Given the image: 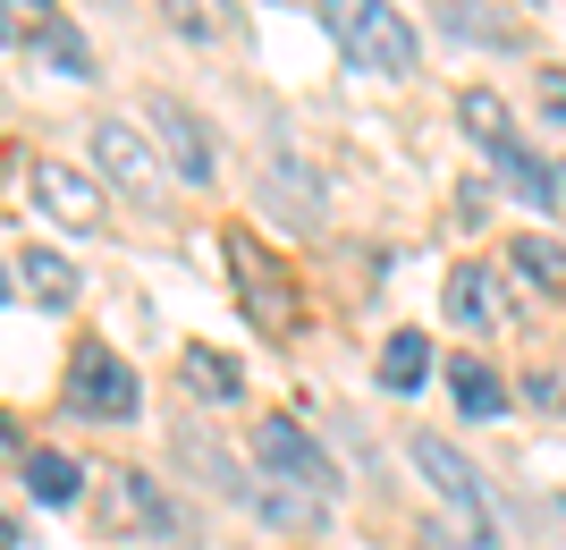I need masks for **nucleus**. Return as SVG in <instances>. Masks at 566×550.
Returning <instances> with one entry per match:
<instances>
[{"instance_id":"obj_1","label":"nucleus","mask_w":566,"mask_h":550,"mask_svg":"<svg viewBox=\"0 0 566 550\" xmlns=\"http://www.w3.org/2000/svg\"><path fill=\"white\" fill-rule=\"evenodd\" d=\"M322 25H331V43L347 51V69L364 76H415V25L389 9V0H322Z\"/></svg>"},{"instance_id":"obj_2","label":"nucleus","mask_w":566,"mask_h":550,"mask_svg":"<svg viewBox=\"0 0 566 550\" xmlns=\"http://www.w3.org/2000/svg\"><path fill=\"white\" fill-rule=\"evenodd\" d=\"M406 457L423 466V482L440 491V508H449V526H457L449 550H482V542H491V491H482V475H473L465 457H457L440 432H415V440H406Z\"/></svg>"},{"instance_id":"obj_3","label":"nucleus","mask_w":566,"mask_h":550,"mask_svg":"<svg viewBox=\"0 0 566 550\" xmlns=\"http://www.w3.org/2000/svg\"><path fill=\"white\" fill-rule=\"evenodd\" d=\"M254 457H262V475H271V482H287V491H305V500L331 508L338 466L313 449V432H305V424H287V415H262V424H254Z\"/></svg>"},{"instance_id":"obj_4","label":"nucleus","mask_w":566,"mask_h":550,"mask_svg":"<svg viewBox=\"0 0 566 550\" xmlns=\"http://www.w3.org/2000/svg\"><path fill=\"white\" fill-rule=\"evenodd\" d=\"M94 162H102V178H111L118 195H136V204H161V195H169L161 144H144L127 120H102V127H94Z\"/></svg>"},{"instance_id":"obj_5","label":"nucleus","mask_w":566,"mask_h":550,"mask_svg":"<svg viewBox=\"0 0 566 550\" xmlns=\"http://www.w3.org/2000/svg\"><path fill=\"white\" fill-rule=\"evenodd\" d=\"M69 398H76L85 415H102V424H127V415L144 407L136 373H127V364H118L111 347H102V339H85V347L69 356Z\"/></svg>"},{"instance_id":"obj_6","label":"nucleus","mask_w":566,"mask_h":550,"mask_svg":"<svg viewBox=\"0 0 566 550\" xmlns=\"http://www.w3.org/2000/svg\"><path fill=\"white\" fill-rule=\"evenodd\" d=\"M144 120H153V136H161V162L178 169V178H195V187H212V178H220L212 127L195 120L187 102H169V94H153V102H144Z\"/></svg>"},{"instance_id":"obj_7","label":"nucleus","mask_w":566,"mask_h":550,"mask_svg":"<svg viewBox=\"0 0 566 550\" xmlns=\"http://www.w3.org/2000/svg\"><path fill=\"white\" fill-rule=\"evenodd\" d=\"M94 482H102V491H94L102 533H169V500L136 475V466H102Z\"/></svg>"},{"instance_id":"obj_8","label":"nucleus","mask_w":566,"mask_h":550,"mask_svg":"<svg viewBox=\"0 0 566 550\" xmlns=\"http://www.w3.org/2000/svg\"><path fill=\"white\" fill-rule=\"evenodd\" d=\"M25 195H34V212H51L60 229H102V187L69 162H34L25 169Z\"/></svg>"},{"instance_id":"obj_9","label":"nucleus","mask_w":566,"mask_h":550,"mask_svg":"<svg viewBox=\"0 0 566 550\" xmlns=\"http://www.w3.org/2000/svg\"><path fill=\"white\" fill-rule=\"evenodd\" d=\"M229 271H237V288H245V305H254L262 331H296V297H287V271L271 263L254 238H229Z\"/></svg>"},{"instance_id":"obj_10","label":"nucleus","mask_w":566,"mask_h":550,"mask_svg":"<svg viewBox=\"0 0 566 550\" xmlns=\"http://www.w3.org/2000/svg\"><path fill=\"white\" fill-rule=\"evenodd\" d=\"M449 382H457V407L473 415V424H491V415H507V382H499L482 356H457L449 364Z\"/></svg>"},{"instance_id":"obj_11","label":"nucleus","mask_w":566,"mask_h":550,"mask_svg":"<svg viewBox=\"0 0 566 550\" xmlns=\"http://www.w3.org/2000/svg\"><path fill=\"white\" fill-rule=\"evenodd\" d=\"M457 120H465V136L482 144V153L516 144V120H507V102H499L491 85H465V94H457Z\"/></svg>"},{"instance_id":"obj_12","label":"nucleus","mask_w":566,"mask_h":550,"mask_svg":"<svg viewBox=\"0 0 566 550\" xmlns=\"http://www.w3.org/2000/svg\"><path fill=\"white\" fill-rule=\"evenodd\" d=\"M25 482H34V500H43V508H69L76 491H85L76 457H60V449H34V457H25Z\"/></svg>"},{"instance_id":"obj_13","label":"nucleus","mask_w":566,"mask_h":550,"mask_svg":"<svg viewBox=\"0 0 566 550\" xmlns=\"http://www.w3.org/2000/svg\"><path fill=\"white\" fill-rule=\"evenodd\" d=\"M507 263H516L533 288H566V246H558V238H542V229H524V238L507 246Z\"/></svg>"},{"instance_id":"obj_14","label":"nucleus","mask_w":566,"mask_h":550,"mask_svg":"<svg viewBox=\"0 0 566 550\" xmlns=\"http://www.w3.org/2000/svg\"><path fill=\"white\" fill-rule=\"evenodd\" d=\"M423 373H431V339L423 331H398L380 347V382L389 390H423Z\"/></svg>"},{"instance_id":"obj_15","label":"nucleus","mask_w":566,"mask_h":550,"mask_svg":"<svg viewBox=\"0 0 566 550\" xmlns=\"http://www.w3.org/2000/svg\"><path fill=\"white\" fill-rule=\"evenodd\" d=\"M34 51H43V60H51L60 76H94V51H85V34L69 25V9H60V18H51L43 34H34Z\"/></svg>"},{"instance_id":"obj_16","label":"nucleus","mask_w":566,"mask_h":550,"mask_svg":"<svg viewBox=\"0 0 566 550\" xmlns=\"http://www.w3.org/2000/svg\"><path fill=\"white\" fill-rule=\"evenodd\" d=\"M18 280L34 288V305H51V313H60V305H76V271L60 263V255H43V246L25 255V271H18Z\"/></svg>"},{"instance_id":"obj_17","label":"nucleus","mask_w":566,"mask_h":550,"mask_svg":"<svg viewBox=\"0 0 566 550\" xmlns=\"http://www.w3.org/2000/svg\"><path fill=\"white\" fill-rule=\"evenodd\" d=\"M449 313H457V322H465V331H491V322H499L491 271H457V280H449Z\"/></svg>"},{"instance_id":"obj_18","label":"nucleus","mask_w":566,"mask_h":550,"mask_svg":"<svg viewBox=\"0 0 566 550\" xmlns=\"http://www.w3.org/2000/svg\"><path fill=\"white\" fill-rule=\"evenodd\" d=\"M60 18L51 0H0V43H18V51H34V34Z\"/></svg>"},{"instance_id":"obj_19","label":"nucleus","mask_w":566,"mask_h":550,"mask_svg":"<svg viewBox=\"0 0 566 550\" xmlns=\"http://www.w3.org/2000/svg\"><path fill=\"white\" fill-rule=\"evenodd\" d=\"M187 382L203 390V398H237V364L212 356V347H187Z\"/></svg>"},{"instance_id":"obj_20","label":"nucleus","mask_w":566,"mask_h":550,"mask_svg":"<svg viewBox=\"0 0 566 550\" xmlns=\"http://www.w3.org/2000/svg\"><path fill=\"white\" fill-rule=\"evenodd\" d=\"M542 111L566 127V69H542Z\"/></svg>"},{"instance_id":"obj_21","label":"nucleus","mask_w":566,"mask_h":550,"mask_svg":"<svg viewBox=\"0 0 566 550\" xmlns=\"http://www.w3.org/2000/svg\"><path fill=\"white\" fill-rule=\"evenodd\" d=\"M0 550H18V526H9V508H0Z\"/></svg>"},{"instance_id":"obj_22","label":"nucleus","mask_w":566,"mask_h":550,"mask_svg":"<svg viewBox=\"0 0 566 550\" xmlns=\"http://www.w3.org/2000/svg\"><path fill=\"white\" fill-rule=\"evenodd\" d=\"M0 305H9V271H0Z\"/></svg>"},{"instance_id":"obj_23","label":"nucleus","mask_w":566,"mask_h":550,"mask_svg":"<svg viewBox=\"0 0 566 550\" xmlns=\"http://www.w3.org/2000/svg\"><path fill=\"white\" fill-rule=\"evenodd\" d=\"M558 204H566V178H558Z\"/></svg>"}]
</instances>
